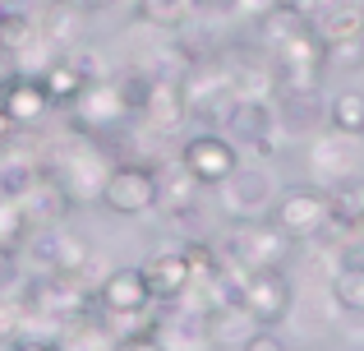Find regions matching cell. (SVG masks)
<instances>
[{
    "mask_svg": "<svg viewBox=\"0 0 364 351\" xmlns=\"http://www.w3.org/2000/svg\"><path fill=\"white\" fill-rule=\"evenodd\" d=\"M42 79H46V93H51V107H74V102L92 88L70 61H55L51 70H42Z\"/></svg>",
    "mask_w": 364,
    "mask_h": 351,
    "instance_id": "17",
    "label": "cell"
},
{
    "mask_svg": "<svg viewBox=\"0 0 364 351\" xmlns=\"http://www.w3.org/2000/svg\"><path fill=\"white\" fill-rule=\"evenodd\" d=\"M37 180H42V172H37L33 157H23V153H5L0 157V199H14L18 204Z\"/></svg>",
    "mask_w": 364,
    "mask_h": 351,
    "instance_id": "16",
    "label": "cell"
},
{
    "mask_svg": "<svg viewBox=\"0 0 364 351\" xmlns=\"http://www.w3.org/2000/svg\"><path fill=\"white\" fill-rule=\"evenodd\" d=\"M5 5H9V0H5Z\"/></svg>",
    "mask_w": 364,
    "mask_h": 351,
    "instance_id": "26",
    "label": "cell"
},
{
    "mask_svg": "<svg viewBox=\"0 0 364 351\" xmlns=\"http://www.w3.org/2000/svg\"><path fill=\"white\" fill-rule=\"evenodd\" d=\"M97 305H102V315H116V319H143L148 315L152 296H148L143 263H120V268H111L97 287Z\"/></svg>",
    "mask_w": 364,
    "mask_h": 351,
    "instance_id": "9",
    "label": "cell"
},
{
    "mask_svg": "<svg viewBox=\"0 0 364 351\" xmlns=\"http://www.w3.org/2000/svg\"><path fill=\"white\" fill-rule=\"evenodd\" d=\"M235 351H286V342L277 337V328H254Z\"/></svg>",
    "mask_w": 364,
    "mask_h": 351,
    "instance_id": "22",
    "label": "cell"
},
{
    "mask_svg": "<svg viewBox=\"0 0 364 351\" xmlns=\"http://www.w3.org/2000/svg\"><path fill=\"white\" fill-rule=\"evenodd\" d=\"M328 296L341 315H360L364 319V259H346L328 282Z\"/></svg>",
    "mask_w": 364,
    "mask_h": 351,
    "instance_id": "15",
    "label": "cell"
},
{
    "mask_svg": "<svg viewBox=\"0 0 364 351\" xmlns=\"http://www.w3.org/2000/svg\"><path fill=\"white\" fill-rule=\"evenodd\" d=\"M267 222L291 245L314 241V236L332 231V199L323 185H286V189H277L272 208H267Z\"/></svg>",
    "mask_w": 364,
    "mask_h": 351,
    "instance_id": "1",
    "label": "cell"
},
{
    "mask_svg": "<svg viewBox=\"0 0 364 351\" xmlns=\"http://www.w3.org/2000/svg\"><path fill=\"white\" fill-rule=\"evenodd\" d=\"M23 208L14 204V199H0V250H5V245H14L18 236H23Z\"/></svg>",
    "mask_w": 364,
    "mask_h": 351,
    "instance_id": "21",
    "label": "cell"
},
{
    "mask_svg": "<svg viewBox=\"0 0 364 351\" xmlns=\"http://www.w3.org/2000/svg\"><path fill=\"white\" fill-rule=\"evenodd\" d=\"M116 351H166V342H161V319H143L139 328L120 333Z\"/></svg>",
    "mask_w": 364,
    "mask_h": 351,
    "instance_id": "20",
    "label": "cell"
},
{
    "mask_svg": "<svg viewBox=\"0 0 364 351\" xmlns=\"http://www.w3.org/2000/svg\"><path fill=\"white\" fill-rule=\"evenodd\" d=\"M9 351H65L60 342H42V337H18Z\"/></svg>",
    "mask_w": 364,
    "mask_h": 351,
    "instance_id": "23",
    "label": "cell"
},
{
    "mask_svg": "<svg viewBox=\"0 0 364 351\" xmlns=\"http://www.w3.org/2000/svg\"><path fill=\"white\" fill-rule=\"evenodd\" d=\"M286 351H300V347H286Z\"/></svg>",
    "mask_w": 364,
    "mask_h": 351,
    "instance_id": "25",
    "label": "cell"
},
{
    "mask_svg": "<svg viewBox=\"0 0 364 351\" xmlns=\"http://www.w3.org/2000/svg\"><path fill=\"white\" fill-rule=\"evenodd\" d=\"M0 107L9 111L14 125H33L51 111V93H46V79L33 70H9L0 74Z\"/></svg>",
    "mask_w": 364,
    "mask_h": 351,
    "instance_id": "11",
    "label": "cell"
},
{
    "mask_svg": "<svg viewBox=\"0 0 364 351\" xmlns=\"http://www.w3.org/2000/svg\"><path fill=\"white\" fill-rule=\"evenodd\" d=\"M226 263H235L240 273H258V268H286L291 259V241L277 231L267 217H254V222H231L226 241L217 245Z\"/></svg>",
    "mask_w": 364,
    "mask_h": 351,
    "instance_id": "2",
    "label": "cell"
},
{
    "mask_svg": "<svg viewBox=\"0 0 364 351\" xmlns=\"http://www.w3.org/2000/svg\"><path fill=\"white\" fill-rule=\"evenodd\" d=\"M309 167H314V185L332 189V185H355L364 180V144L350 135H323L309 148Z\"/></svg>",
    "mask_w": 364,
    "mask_h": 351,
    "instance_id": "7",
    "label": "cell"
},
{
    "mask_svg": "<svg viewBox=\"0 0 364 351\" xmlns=\"http://www.w3.org/2000/svg\"><path fill=\"white\" fill-rule=\"evenodd\" d=\"M235 98H240V83L226 70H189L185 79H180V107H185V116L226 120V111L235 107Z\"/></svg>",
    "mask_w": 364,
    "mask_h": 351,
    "instance_id": "6",
    "label": "cell"
},
{
    "mask_svg": "<svg viewBox=\"0 0 364 351\" xmlns=\"http://www.w3.org/2000/svg\"><path fill=\"white\" fill-rule=\"evenodd\" d=\"M180 162L194 185H208V189H222L226 180L240 172V148L222 135V130H198L180 144Z\"/></svg>",
    "mask_w": 364,
    "mask_h": 351,
    "instance_id": "5",
    "label": "cell"
},
{
    "mask_svg": "<svg viewBox=\"0 0 364 351\" xmlns=\"http://www.w3.org/2000/svg\"><path fill=\"white\" fill-rule=\"evenodd\" d=\"M143 278H148L152 305H180L189 296V287H194V273H189L180 250H161L152 259H143Z\"/></svg>",
    "mask_w": 364,
    "mask_h": 351,
    "instance_id": "12",
    "label": "cell"
},
{
    "mask_svg": "<svg viewBox=\"0 0 364 351\" xmlns=\"http://www.w3.org/2000/svg\"><path fill=\"white\" fill-rule=\"evenodd\" d=\"M272 199H277V185H272V176H267L263 167H245L240 162V172L222 185V204H226V213H231V222L267 217Z\"/></svg>",
    "mask_w": 364,
    "mask_h": 351,
    "instance_id": "10",
    "label": "cell"
},
{
    "mask_svg": "<svg viewBox=\"0 0 364 351\" xmlns=\"http://www.w3.org/2000/svg\"><path fill=\"white\" fill-rule=\"evenodd\" d=\"M134 9L152 28H185V19L194 14V0H134Z\"/></svg>",
    "mask_w": 364,
    "mask_h": 351,
    "instance_id": "18",
    "label": "cell"
},
{
    "mask_svg": "<svg viewBox=\"0 0 364 351\" xmlns=\"http://www.w3.org/2000/svg\"><path fill=\"white\" fill-rule=\"evenodd\" d=\"M33 42V19L23 14L18 5H0V51H23Z\"/></svg>",
    "mask_w": 364,
    "mask_h": 351,
    "instance_id": "19",
    "label": "cell"
},
{
    "mask_svg": "<svg viewBox=\"0 0 364 351\" xmlns=\"http://www.w3.org/2000/svg\"><path fill=\"white\" fill-rule=\"evenodd\" d=\"M323 125L332 135H350L364 139V93L360 88H341L328 98V111H323Z\"/></svg>",
    "mask_w": 364,
    "mask_h": 351,
    "instance_id": "14",
    "label": "cell"
},
{
    "mask_svg": "<svg viewBox=\"0 0 364 351\" xmlns=\"http://www.w3.org/2000/svg\"><path fill=\"white\" fill-rule=\"evenodd\" d=\"M97 204L116 217H143L161 204V176L148 162H116L97 189Z\"/></svg>",
    "mask_w": 364,
    "mask_h": 351,
    "instance_id": "3",
    "label": "cell"
},
{
    "mask_svg": "<svg viewBox=\"0 0 364 351\" xmlns=\"http://www.w3.org/2000/svg\"><path fill=\"white\" fill-rule=\"evenodd\" d=\"M272 130H277V107L267 98H245V93L222 120V135L235 148H258V153H272Z\"/></svg>",
    "mask_w": 364,
    "mask_h": 351,
    "instance_id": "8",
    "label": "cell"
},
{
    "mask_svg": "<svg viewBox=\"0 0 364 351\" xmlns=\"http://www.w3.org/2000/svg\"><path fill=\"white\" fill-rule=\"evenodd\" d=\"M277 125H286V130H314L323 120V111H328V102H323V93L318 88H277Z\"/></svg>",
    "mask_w": 364,
    "mask_h": 351,
    "instance_id": "13",
    "label": "cell"
},
{
    "mask_svg": "<svg viewBox=\"0 0 364 351\" xmlns=\"http://www.w3.org/2000/svg\"><path fill=\"white\" fill-rule=\"evenodd\" d=\"M14 130H18V125H14V120H9V111L0 107V144H9V135H14Z\"/></svg>",
    "mask_w": 364,
    "mask_h": 351,
    "instance_id": "24",
    "label": "cell"
},
{
    "mask_svg": "<svg viewBox=\"0 0 364 351\" xmlns=\"http://www.w3.org/2000/svg\"><path fill=\"white\" fill-rule=\"evenodd\" d=\"M235 305L254 319V328H277L295 305V287L286 278V268H258L240 278V291H235Z\"/></svg>",
    "mask_w": 364,
    "mask_h": 351,
    "instance_id": "4",
    "label": "cell"
}]
</instances>
